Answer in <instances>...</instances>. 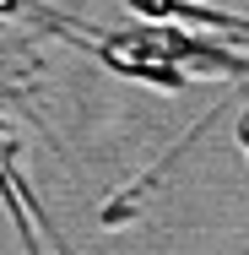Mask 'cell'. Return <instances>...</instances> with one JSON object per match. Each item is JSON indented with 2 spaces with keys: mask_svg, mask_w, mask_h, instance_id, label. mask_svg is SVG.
Masks as SVG:
<instances>
[{
  "mask_svg": "<svg viewBox=\"0 0 249 255\" xmlns=\"http://www.w3.org/2000/svg\"><path fill=\"white\" fill-rule=\"evenodd\" d=\"M239 141H244V152H249V130H239Z\"/></svg>",
  "mask_w": 249,
  "mask_h": 255,
  "instance_id": "1",
  "label": "cell"
}]
</instances>
